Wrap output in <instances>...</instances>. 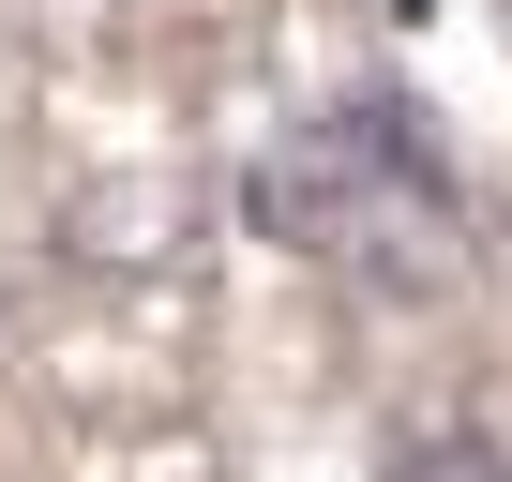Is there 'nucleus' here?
I'll use <instances>...</instances> for the list:
<instances>
[{
	"label": "nucleus",
	"instance_id": "nucleus-1",
	"mask_svg": "<svg viewBox=\"0 0 512 482\" xmlns=\"http://www.w3.org/2000/svg\"><path fill=\"white\" fill-rule=\"evenodd\" d=\"M407 482H512V467H497V437H422Z\"/></svg>",
	"mask_w": 512,
	"mask_h": 482
}]
</instances>
